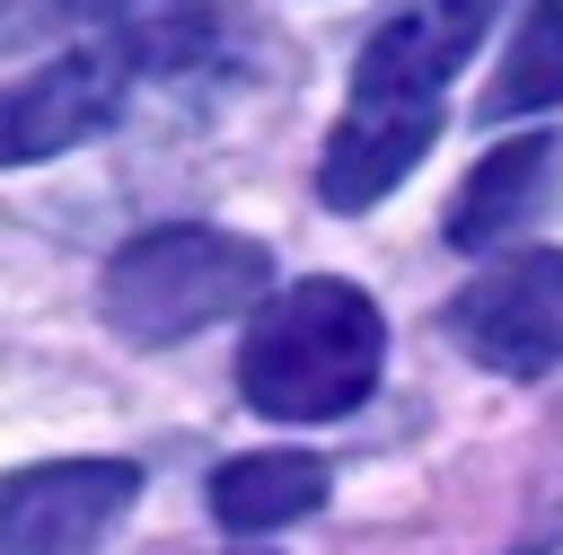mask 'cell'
Segmentation results:
<instances>
[{
	"instance_id": "5b68a950",
	"label": "cell",
	"mask_w": 563,
	"mask_h": 555,
	"mask_svg": "<svg viewBox=\"0 0 563 555\" xmlns=\"http://www.w3.org/2000/svg\"><path fill=\"white\" fill-rule=\"evenodd\" d=\"M141 502L132 458H44L0 476V555H97L106 529Z\"/></svg>"
},
{
	"instance_id": "ba28073f",
	"label": "cell",
	"mask_w": 563,
	"mask_h": 555,
	"mask_svg": "<svg viewBox=\"0 0 563 555\" xmlns=\"http://www.w3.org/2000/svg\"><path fill=\"white\" fill-rule=\"evenodd\" d=\"M123 70H194L220 44V0H70Z\"/></svg>"
},
{
	"instance_id": "7a4b0ae2",
	"label": "cell",
	"mask_w": 563,
	"mask_h": 555,
	"mask_svg": "<svg viewBox=\"0 0 563 555\" xmlns=\"http://www.w3.org/2000/svg\"><path fill=\"white\" fill-rule=\"evenodd\" d=\"M378 361H387L378 300L343 273H308L255 308L238 344V388L273 423H334L378 388Z\"/></svg>"
},
{
	"instance_id": "6da1fadb",
	"label": "cell",
	"mask_w": 563,
	"mask_h": 555,
	"mask_svg": "<svg viewBox=\"0 0 563 555\" xmlns=\"http://www.w3.org/2000/svg\"><path fill=\"white\" fill-rule=\"evenodd\" d=\"M484 26H493V0H405L361 35L343 123L325 132V159H317L325 211H369L413 176V159L440 141V88L484 44Z\"/></svg>"
},
{
	"instance_id": "52a82bcc",
	"label": "cell",
	"mask_w": 563,
	"mask_h": 555,
	"mask_svg": "<svg viewBox=\"0 0 563 555\" xmlns=\"http://www.w3.org/2000/svg\"><path fill=\"white\" fill-rule=\"evenodd\" d=\"M554 176H563V141L554 132H519L501 150H484L449 203V247H493L510 229H528L545 203H554Z\"/></svg>"
},
{
	"instance_id": "30bf717a",
	"label": "cell",
	"mask_w": 563,
	"mask_h": 555,
	"mask_svg": "<svg viewBox=\"0 0 563 555\" xmlns=\"http://www.w3.org/2000/svg\"><path fill=\"white\" fill-rule=\"evenodd\" d=\"M537 106H563V0H519L510 53L484 88V115H537Z\"/></svg>"
},
{
	"instance_id": "8992f818",
	"label": "cell",
	"mask_w": 563,
	"mask_h": 555,
	"mask_svg": "<svg viewBox=\"0 0 563 555\" xmlns=\"http://www.w3.org/2000/svg\"><path fill=\"white\" fill-rule=\"evenodd\" d=\"M123 62L106 44H79L26 79L0 88V167H35V159H62L79 141H97L114 115H123Z\"/></svg>"
},
{
	"instance_id": "277c9868",
	"label": "cell",
	"mask_w": 563,
	"mask_h": 555,
	"mask_svg": "<svg viewBox=\"0 0 563 555\" xmlns=\"http://www.w3.org/2000/svg\"><path fill=\"white\" fill-rule=\"evenodd\" d=\"M449 335L501 379H545L563 361V247H519L484 264L449 300Z\"/></svg>"
},
{
	"instance_id": "3957f363",
	"label": "cell",
	"mask_w": 563,
	"mask_h": 555,
	"mask_svg": "<svg viewBox=\"0 0 563 555\" xmlns=\"http://www.w3.org/2000/svg\"><path fill=\"white\" fill-rule=\"evenodd\" d=\"M273 291V255L238 229H211V220H167V229H141L132 247H114L97 300H106V326L123 344H185L238 308H255Z\"/></svg>"
},
{
	"instance_id": "9c48e42d",
	"label": "cell",
	"mask_w": 563,
	"mask_h": 555,
	"mask_svg": "<svg viewBox=\"0 0 563 555\" xmlns=\"http://www.w3.org/2000/svg\"><path fill=\"white\" fill-rule=\"evenodd\" d=\"M325 502V458L308 449H255V458H229L211 476V520L229 537H264V529H290Z\"/></svg>"
}]
</instances>
